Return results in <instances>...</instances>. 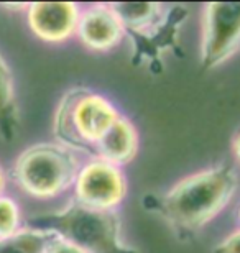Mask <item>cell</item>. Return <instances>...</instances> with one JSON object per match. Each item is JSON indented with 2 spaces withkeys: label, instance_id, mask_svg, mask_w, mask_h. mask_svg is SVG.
<instances>
[{
  "label": "cell",
  "instance_id": "6da1fadb",
  "mask_svg": "<svg viewBox=\"0 0 240 253\" xmlns=\"http://www.w3.org/2000/svg\"><path fill=\"white\" fill-rule=\"evenodd\" d=\"M239 178L231 163L196 171L151 199L163 220L176 235L188 237L222 214L237 192Z\"/></svg>",
  "mask_w": 240,
  "mask_h": 253
},
{
  "label": "cell",
  "instance_id": "7a4b0ae2",
  "mask_svg": "<svg viewBox=\"0 0 240 253\" xmlns=\"http://www.w3.org/2000/svg\"><path fill=\"white\" fill-rule=\"evenodd\" d=\"M124 25L125 38L130 40L132 64L148 68L158 66L166 51H176L181 27L188 18L186 5L160 2L112 3Z\"/></svg>",
  "mask_w": 240,
  "mask_h": 253
},
{
  "label": "cell",
  "instance_id": "3957f363",
  "mask_svg": "<svg viewBox=\"0 0 240 253\" xmlns=\"http://www.w3.org/2000/svg\"><path fill=\"white\" fill-rule=\"evenodd\" d=\"M25 225L48 230L86 253H139L122 239L117 211L93 209L73 201L59 211L27 217Z\"/></svg>",
  "mask_w": 240,
  "mask_h": 253
},
{
  "label": "cell",
  "instance_id": "277c9868",
  "mask_svg": "<svg viewBox=\"0 0 240 253\" xmlns=\"http://www.w3.org/2000/svg\"><path fill=\"white\" fill-rule=\"evenodd\" d=\"M120 112L102 94L88 87H73L59 99L53 117L54 141L79 155H94L100 136L115 124Z\"/></svg>",
  "mask_w": 240,
  "mask_h": 253
},
{
  "label": "cell",
  "instance_id": "5b68a950",
  "mask_svg": "<svg viewBox=\"0 0 240 253\" xmlns=\"http://www.w3.org/2000/svg\"><path fill=\"white\" fill-rule=\"evenodd\" d=\"M81 165L79 153L56 141H42L30 145L15 158L10 179L23 194L49 201L73 189Z\"/></svg>",
  "mask_w": 240,
  "mask_h": 253
},
{
  "label": "cell",
  "instance_id": "8992f818",
  "mask_svg": "<svg viewBox=\"0 0 240 253\" xmlns=\"http://www.w3.org/2000/svg\"><path fill=\"white\" fill-rule=\"evenodd\" d=\"M201 22V66L212 69L240 49V2L206 3Z\"/></svg>",
  "mask_w": 240,
  "mask_h": 253
},
{
  "label": "cell",
  "instance_id": "52a82bcc",
  "mask_svg": "<svg viewBox=\"0 0 240 253\" xmlns=\"http://www.w3.org/2000/svg\"><path fill=\"white\" fill-rule=\"evenodd\" d=\"M73 192L78 204L100 211H115L127 196V179L119 166L89 156L78 171Z\"/></svg>",
  "mask_w": 240,
  "mask_h": 253
},
{
  "label": "cell",
  "instance_id": "ba28073f",
  "mask_svg": "<svg viewBox=\"0 0 240 253\" xmlns=\"http://www.w3.org/2000/svg\"><path fill=\"white\" fill-rule=\"evenodd\" d=\"M81 7L73 2H33L25 12L28 28L38 40L61 44L76 37Z\"/></svg>",
  "mask_w": 240,
  "mask_h": 253
},
{
  "label": "cell",
  "instance_id": "9c48e42d",
  "mask_svg": "<svg viewBox=\"0 0 240 253\" xmlns=\"http://www.w3.org/2000/svg\"><path fill=\"white\" fill-rule=\"evenodd\" d=\"M76 37L83 46L107 53L124 42V25L112 3H91L81 7Z\"/></svg>",
  "mask_w": 240,
  "mask_h": 253
},
{
  "label": "cell",
  "instance_id": "30bf717a",
  "mask_svg": "<svg viewBox=\"0 0 240 253\" xmlns=\"http://www.w3.org/2000/svg\"><path fill=\"white\" fill-rule=\"evenodd\" d=\"M139 130L135 124L125 115H120L96 143L93 156L124 168L135 160L139 153Z\"/></svg>",
  "mask_w": 240,
  "mask_h": 253
},
{
  "label": "cell",
  "instance_id": "8fae6325",
  "mask_svg": "<svg viewBox=\"0 0 240 253\" xmlns=\"http://www.w3.org/2000/svg\"><path fill=\"white\" fill-rule=\"evenodd\" d=\"M20 128V109L13 74L0 53V138L13 141Z\"/></svg>",
  "mask_w": 240,
  "mask_h": 253
},
{
  "label": "cell",
  "instance_id": "7c38bea8",
  "mask_svg": "<svg viewBox=\"0 0 240 253\" xmlns=\"http://www.w3.org/2000/svg\"><path fill=\"white\" fill-rule=\"evenodd\" d=\"M54 234L25 225L17 234L0 239V253H47Z\"/></svg>",
  "mask_w": 240,
  "mask_h": 253
},
{
  "label": "cell",
  "instance_id": "4fadbf2b",
  "mask_svg": "<svg viewBox=\"0 0 240 253\" xmlns=\"http://www.w3.org/2000/svg\"><path fill=\"white\" fill-rule=\"evenodd\" d=\"M25 227L18 202L7 194L0 196V239H7Z\"/></svg>",
  "mask_w": 240,
  "mask_h": 253
},
{
  "label": "cell",
  "instance_id": "5bb4252c",
  "mask_svg": "<svg viewBox=\"0 0 240 253\" xmlns=\"http://www.w3.org/2000/svg\"><path fill=\"white\" fill-rule=\"evenodd\" d=\"M212 253H240V229L231 232L214 247Z\"/></svg>",
  "mask_w": 240,
  "mask_h": 253
},
{
  "label": "cell",
  "instance_id": "9a60e30c",
  "mask_svg": "<svg viewBox=\"0 0 240 253\" xmlns=\"http://www.w3.org/2000/svg\"><path fill=\"white\" fill-rule=\"evenodd\" d=\"M47 253H86V252L74 247L73 244H69V242L59 239V237H54V240L49 244Z\"/></svg>",
  "mask_w": 240,
  "mask_h": 253
},
{
  "label": "cell",
  "instance_id": "2e32d148",
  "mask_svg": "<svg viewBox=\"0 0 240 253\" xmlns=\"http://www.w3.org/2000/svg\"><path fill=\"white\" fill-rule=\"evenodd\" d=\"M232 153L236 156L237 163L240 165V130L237 131V135L234 136V140H232Z\"/></svg>",
  "mask_w": 240,
  "mask_h": 253
},
{
  "label": "cell",
  "instance_id": "e0dca14e",
  "mask_svg": "<svg viewBox=\"0 0 240 253\" xmlns=\"http://www.w3.org/2000/svg\"><path fill=\"white\" fill-rule=\"evenodd\" d=\"M5 189H7V174H5L2 165H0V196L5 194Z\"/></svg>",
  "mask_w": 240,
  "mask_h": 253
},
{
  "label": "cell",
  "instance_id": "ac0fdd59",
  "mask_svg": "<svg viewBox=\"0 0 240 253\" xmlns=\"http://www.w3.org/2000/svg\"><path fill=\"white\" fill-rule=\"evenodd\" d=\"M237 219H239V224H240V206H239V211H237Z\"/></svg>",
  "mask_w": 240,
  "mask_h": 253
}]
</instances>
